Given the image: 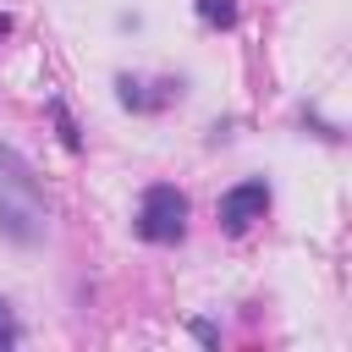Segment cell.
<instances>
[{
	"label": "cell",
	"instance_id": "8992f818",
	"mask_svg": "<svg viewBox=\"0 0 352 352\" xmlns=\"http://www.w3.org/2000/svg\"><path fill=\"white\" fill-rule=\"evenodd\" d=\"M192 336H198L204 346H220V330H214V324H204V319H192Z\"/></svg>",
	"mask_w": 352,
	"mask_h": 352
},
{
	"label": "cell",
	"instance_id": "277c9868",
	"mask_svg": "<svg viewBox=\"0 0 352 352\" xmlns=\"http://www.w3.org/2000/svg\"><path fill=\"white\" fill-rule=\"evenodd\" d=\"M198 16L209 28H231L236 22V0H198Z\"/></svg>",
	"mask_w": 352,
	"mask_h": 352
},
{
	"label": "cell",
	"instance_id": "ba28073f",
	"mask_svg": "<svg viewBox=\"0 0 352 352\" xmlns=\"http://www.w3.org/2000/svg\"><path fill=\"white\" fill-rule=\"evenodd\" d=\"M0 33H11V16H6V11H0Z\"/></svg>",
	"mask_w": 352,
	"mask_h": 352
},
{
	"label": "cell",
	"instance_id": "6da1fadb",
	"mask_svg": "<svg viewBox=\"0 0 352 352\" xmlns=\"http://www.w3.org/2000/svg\"><path fill=\"white\" fill-rule=\"evenodd\" d=\"M44 226H50V209H44V187L33 165L11 143H0V236L16 248H33L44 242Z\"/></svg>",
	"mask_w": 352,
	"mask_h": 352
},
{
	"label": "cell",
	"instance_id": "3957f363",
	"mask_svg": "<svg viewBox=\"0 0 352 352\" xmlns=\"http://www.w3.org/2000/svg\"><path fill=\"white\" fill-rule=\"evenodd\" d=\"M264 214H270V187H264L258 176L220 192V226H226L231 236H242V231H248L253 220H264Z\"/></svg>",
	"mask_w": 352,
	"mask_h": 352
},
{
	"label": "cell",
	"instance_id": "7a4b0ae2",
	"mask_svg": "<svg viewBox=\"0 0 352 352\" xmlns=\"http://www.w3.org/2000/svg\"><path fill=\"white\" fill-rule=\"evenodd\" d=\"M138 236L143 242H154V248H165V242H182V231H187V198H182V187H170V182H154V187H143V198H138Z\"/></svg>",
	"mask_w": 352,
	"mask_h": 352
},
{
	"label": "cell",
	"instance_id": "5b68a950",
	"mask_svg": "<svg viewBox=\"0 0 352 352\" xmlns=\"http://www.w3.org/2000/svg\"><path fill=\"white\" fill-rule=\"evenodd\" d=\"M50 116H55V132H60V143H66V148H82V132H77V121L66 116V104H60V99H50Z\"/></svg>",
	"mask_w": 352,
	"mask_h": 352
},
{
	"label": "cell",
	"instance_id": "9c48e42d",
	"mask_svg": "<svg viewBox=\"0 0 352 352\" xmlns=\"http://www.w3.org/2000/svg\"><path fill=\"white\" fill-rule=\"evenodd\" d=\"M0 319H6V302H0Z\"/></svg>",
	"mask_w": 352,
	"mask_h": 352
},
{
	"label": "cell",
	"instance_id": "52a82bcc",
	"mask_svg": "<svg viewBox=\"0 0 352 352\" xmlns=\"http://www.w3.org/2000/svg\"><path fill=\"white\" fill-rule=\"evenodd\" d=\"M6 346H16V324H6V319H0V352H6Z\"/></svg>",
	"mask_w": 352,
	"mask_h": 352
}]
</instances>
